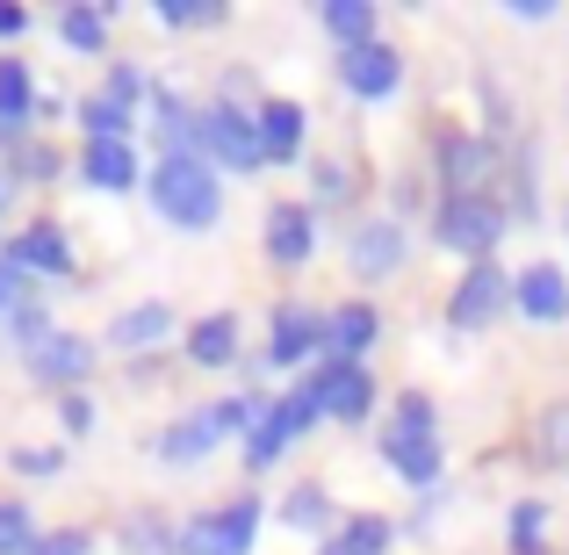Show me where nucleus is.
I'll return each mask as SVG.
<instances>
[{
    "label": "nucleus",
    "mask_w": 569,
    "mask_h": 555,
    "mask_svg": "<svg viewBox=\"0 0 569 555\" xmlns=\"http://www.w3.org/2000/svg\"><path fill=\"white\" fill-rule=\"evenodd\" d=\"M144 188H152V209L181 231H209L223 217V181L209 159H159Z\"/></svg>",
    "instance_id": "nucleus-1"
},
{
    "label": "nucleus",
    "mask_w": 569,
    "mask_h": 555,
    "mask_svg": "<svg viewBox=\"0 0 569 555\" xmlns=\"http://www.w3.org/2000/svg\"><path fill=\"white\" fill-rule=\"evenodd\" d=\"M318 418H325V368L303 375V383H296L281 404H267V412H260V426L246 433V469H274V462L289 455V447L303 440Z\"/></svg>",
    "instance_id": "nucleus-2"
},
{
    "label": "nucleus",
    "mask_w": 569,
    "mask_h": 555,
    "mask_svg": "<svg viewBox=\"0 0 569 555\" xmlns=\"http://www.w3.org/2000/svg\"><path fill=\"white\" fill-rule=\"evenodd\" d=\"M432 238H440L447 252L490 260V246L505 238V202L498 195H440V202H432Z\"/></svg>",
    "instance_id": "nucleus-3"
},
{
    "label": "nucleus",
    "mask_w": 569,
    "mask_h": 555,
    "mask_svg": "<svg viewBox=\"0 0 569 555\" xmlns=\"http://www.w3.org/2000/svg\"><path fill=\"white\" fill-rule=\"evenodd\" d=\"M260 498H231L217 505V513H194L181 527V555H252L260 542Z\"/></svg>",
    "instance_id": "nucleus-4"
},
{
    "label": "nucleus",
    "mask_w": 569,
    "mask_h": 555,
    "mask_svg": "<svg viewBox=\"0 0 569 555\" xmlns=\"http://www.w3.org/2000/svg\"><path fill=\"white\" fill-rule=\"evenodd\" d=\"M202 159H209V167H231V174L267 167L252 109H238V101H209V109H202Z\"/></svg>",
    "instance_id": "nucleus-5"
},
{
    "label": "nucleus",
    "mask_w": 569,
    "mask_h": 555,
    "mask_svg": "<svg viewBox=\"0 0 569 555\" xmlns=\"http://www.w3.org/2000/svg\"><path fill=\"white\" fill-rule=\"evenodd\" d=\"M432 159H440L447 195H490V181H498V167H505V152L490 138H476V130H440V138H432Z\"/></svg>",
    "instance_id": "nucleus-6"
},
{
    "label": "nucleus",
    "mask_w": 569,
    "mask_h": 555,
    "mask_svg": "<svg viewBox=\"0 0 569 555\" xmlns=\"http://www.w3.org/2000/svg\"><path fill=\"white\" fill-rule=\"evenodd\" d=\"M505 310H512V275H505L498 260H469V275L447 296V325H455V333H483Z\"/></svg>",
    "instance_id": "nucleus-7"
},
{
    "label": "nucleus",
    "mask_w": 569,
    "mask_h": 555,
    "mask_svg": "<svg viewBox=\"0 0 569 555\" xmlns=\"http://www.w3.org/2000/svg\"><path fill=\"white\" fill-rule=\"evenodd\" d=\"M339 80H347V95H361V101H389L403 87V58H397V43H353V51H339Z\"/></svg>",
    "instance_id": "nucleus-8"
},
{
    "label": "nucleus",
    "mask_w": 569,
    "mask_h": 555,
    "mask_svg": "<svg viewBox=\"0 0 569 555\" xmlns=\"http://www.w3.org/2000/svg\"><path fill=\"white\" fill-rule=\"evenodd\" d=\"M260 238H267V260L274 267H303L310 252H318V209L310 202H274L267 224H260Z\"/></svg>",
    "instance_id": "nucleus-9"
},
{
    "label": "nucleus",
    "mask_w": 569,
    "mask_h": 555,
    "mask_svg": "<svg viewBox=\"0 0 569 555\" xmlns=\"http://www.w3.org/2000/svg\"><path fill=\"white\" fill-rule=\"evenodd\" d=\"M252 123H260V152H267V167H296L303 159V138H310V109L303 101H260L252 109Z\"/></svg>",
    "instance_id": "nucleus-10"
},
{
    "label": "nucleus",
    "mask_w": 569,
    "mask_h": 555,
    "mask_svg": "<svg viewBox=\"0 0 569 555\" xmlns=\"http://www.w3.org/2000/svg\"><path fill=\"white\" fill-rule=\"evenodd\" d=\"M0 260H8L14 275H72V238L58 231L51 217H37V224H22V238H14Z\"/></svg>",
    "instance_id": "nucleus-11"
},
{
    "label": "nucleus",
    "mask_w": 569,
    "mask_h": 555,
    "mask_svg": "<svg viewBox=\"0 0 569 555\" xmlns=\"http://www.w3.org/2000/svg\"><path fill=\"white\" fill-rule=\"evenodd\" d=\"M22 368L37 375V383H51V389H80V383H87V368H94V347H87L80 333H51L43 347H29V354H22Z\"/></svg>",
    "instance_id": "nucleus-12"
},
{
    "label": "nucleus",
    "mask_w": 569,
    "mask_h": 555,
    "mask_svg": "<svg viewBox=\"0 0 569 555\" xmlns=\"http://www.w3.org/2000/svg\"><path fill=\"white\" fill-rule=\"evenodd\" d=\"M347 260H353V275H361V281L397 275V267H403V217H368L361 231L347 238Z\"/></svg>",
    "instance_id": "nucleus-13"
},
{
    "label": "nucleus",
    "mask_w": 569,
    "mask_h": 555,
    "mask_svg": "<svg viewBox=\"0 0 569 555\" xmlns=\"http://www.w3.org/2000/svg\"><path fill=\"white\" fill-rule=\"evenodd\" d=\"M318 347H325V318L310 304H281L274 325H267V361H274V368H296V361H310Z\"/></svg>",
    "instance_id": "nucleus-14"
},
{
    "label": "nucleus",
    "mask_w": 569,
    "mask_h": 555,
    "mask_svg": "<svg viewBox=\"0 0 569 555\" xmlns=\"http://www.w3.org/2000/svg\"><path fill=\"white\" fill-rule=\"evenodd\" d=\"M512 304L527 310L533 325H556L569 318V275L556 260H533V267H519V281H512Z\"/></svg>",
    "instance_id": "nucleus-15"
},
{
    "label": "nucleus",
    "mask_w": 569,
    "mask_h": 555,
    "mask_svg": "<svg viewBox=\"0 0 569 555\" xmlns=\"http://www.w3.org/2000/svg\"><path fill=\"white\" fill-rule=\"evenodd\" d=\"M368 412H376V375H368L361 361H325V418L361 426Z\"/></svg>",
    "instance_id": "nucleus-16"
},
{
    "label": "nucleus",
    "mask_w": 569,
    "mask_h": 555,
    "mask_svg": "<svg viewBox=\"0 0 569 555\" xmlns=\"http://www.w3.org/2000/svg\"><path fill=\"white\" fill-rule=\"evenodd\" d=\"M376 339H382L376 304H339L332 318H325V361H361Z\"/></svg>",
    "instance_id": "nucleus-17"
},
{
    "label": "nucleus",
    "mask_w": 569,
    "mask_h": 555,
    "mask_svg": "<svg viewBox=\"0 0 569 555\" xmlns=\"http://www.w3.org/2000/svg\"><path fill=\"white\" fill-rule=\"evenodd\" d=\"M80 181H87V188H101V195L138 188V152H130L123 138H87V152H80Z\"/></svg>",
    "instance_id": "nucleus-18"
},
{
    "label": "nucleus",
    "mask_w": 569,
    "mask_h": 555,
    "mask_svg": "<svg viewBox=\"0 0 569 555\" xmlns=\"http://www.w3.org/2000/svg\"><path fill=\"white\" fill-rule=\"evenodd\" d=\"M223 440V426H217V412H188V418H173L167 433H159V462H173V469H188V462H202L209 447Z\"/></svg>",
    "instance_id": "nucleus-19"
},
{
    "label": "nucleus",
    "mask_w": 569,
    "mask_h": 555,
    "mask_svg": "<svg viewBox=\"0 0 569 555\" xmlns=\"http://www.w3.org/2000/svg\"><path fill=\"white\" fill-rule=\"evenodd\" d=\"M188 361L194 368H231L238 361V318L231 310H209V318L188 325Z\"/></svg>",
    "instance_id": "nucleus-20"
},
{
    "label": "nucleus",
    "mask_w": 569,
    "mask_h": 555,
    "mask_svg": "<svg viewBox=\"0 0 569 555\" xmlns=\"http://www.w3.org/2000/svg\"><path fill=\"white\" fill-rule=\"evenodd\" d=\"M397 440H440V404H432L426 389H403L397 397V412H389V426H382V447H397Z\"/></svg>",
    "instance_id": "nucleus-21"
},
{
    "label": "nucleus",
    "mask_w": 569,
    "mask_h": 555,
    "mask_svg": "<svg viewBox=\"0 0 569 555\" xmlns=\"http://www.w3.org/2000/svg\"><path fill=\"white\" fill-rule=\"evenodd\" d=\"M389 542H397V527H389L382 513H353L339 534H325V542H318V555H382Z\"/></svg>",
    "instance_id": "nucleus-22"
},
{
    "label": "nucleus",
    "mask_w": 569,
    "mask_h": 555,
    "mask_svg": "<svg viewBox=\"0 0 569 555\" xmlns=\"http://www.w3.org/2000/svg\"><path fill=\"white\" fill-rule=\"evenodd\" d=\"M167 333H173V310L167 304H138V310H123V318L109 325V347L138 354V347H159Z\"/></svg>",
    "instance_id": "nucleus-23"
},
{
    "label": "nucleus",
    "mask_w": 569,
    "mask_h": 555,
    "mask_svg": "<svg viewBox=\"0 0 569 555\" xmlns=\"http://www.w3.org/2000/svg\"><path fill=\"white\" fill-rule=\"evenodd\" d=\"M37 116V80H29L22 58H0V123L22 138V123Z\"/></svg>",
    "instance_id": "nucleus-24"
},
{
    "label": "nucleus",
    "mask_w": 569,
    "mask_h": 555,
    "mask_svg": "<svg viewBox=\"0 0 569 555\" xmlns=\"http://www.w3.org/2000/svg\"><path fill=\"white\" fill-rule=\"evenodd\" d=\"M318 22L339 37V51H353V43H376V0H325Z\"/></svg>",
    "instance_id": "nucleus-25"
},
{
    "label": "nucleus",
    "mask_w": 569,
    "mask_h": 555,
    "mask_svg": "<svg viewBox=\"0 0 569 555\" xmlns=\"http://www.w3.org/2000/svg\"><path fill=\"white\" fill-rule=\"evenodd\" d=\"M281 527L318 534V542H325V527H339V519H332V498H325V484H296L289 498H281Z\"/></svg>",
    "instance_id": "nucleus-26"
},
{
    "label": "nucleus",
    "mask_w": 569,
    "mask_h": 555,
    "mask_svg": "<svg viewBox=\"0 0 569 555\" xmlns=\"http://www.w3.org/2000/svg\"><path fill=\"white\" fill-rule=\"evenodd\" d=\"M505 548L512 555H548V505L541 498H519L505 513Z\"/></svg>",
    "instance_id": "nucleus-27"
},
{
    "label": "nucleus",
    "mask_w": 569,
    "mask_h": 555,
    "mask_svg": "<svg viewBox=\"0 0 569 555\" xmlns=\"http://www.w3.org/2000/svg\"><path fill=\"white\" fill-rule=\"evenodd\" d=\"M533 462L541 469H569V404H548L533 418Z\"/></svg>",
    "instance_id": "nucleus-28"
},
{
    "label": "nucleus",
    "mask_w": 569,
    "mask_h": 555,
    "mask_svg": "<svg viewBox=\"0 0 569 555\" xmlns=\"http://www.w3.org/2000/svg\"><path fill=\"white\" fill-rule=\"evenodd\" d=\"M123 555H181V534L159 513H130L123 519Z\"/></svg>",
    "instance_id": "nucleus-29"
},
{
    "label": "nucleus",
    "mask_w": 569,
    "mask_h": 555,
    "mask_svg": "<svg viewBox=\"0 0 569 555\" xmlns=\"http://www.w3.org/2000/svg\"><path fill=\"white\" fill-rule=\"evenodd\" d=\"M58 37H66L72 51H101V43H109V8H66L58 14Z\"/></svg>",
    "instance_id": "nucleus-30"
},
{
    "label": "nucleus",
    "mask_w": 569,
    "mask_h": 555,
    "mask_svg": "<svg viewBox=\"0 0 569 555\" xmlns=\"http://www.w3.org/2000/svg\"><path fill=\"white\" fill-rule=\"evenodd\" d=\"M80 123H87V138H123L130 145V109H123V101H109V95H87L80 101Z\"/></svg>",
    "instance_id": "nucleus-31"
},
{
    "label": "nucleus",
    "mask_w": 569,
    "mask_h": 555,
    "mask_svg": "<svg viewBox=\"0 0 569 555\" xmlns=\"http://www.w3.org/2000/svg\"><path fill=\"white\" fill-rule=\"evenodd\" d=\"M152 14L167 29H217L223 22V0H152Z\"/></svg>",
    "instance_id": "nucleus-32"
},
{
    "label": "nucleus",
    "mask_w": 569,
    "mask_h": 555,
    "mask_svg": "<svg viewBox=\"0 0 569 555\" xmlns=\"http://www.w3.org/2000/svg\"><path fill=\"white\" fill-rule=\"evenodd\" d=\"M37 548V519L22 498H0V555H29Z\"/></svg>",
    "instance_id": "nucleus-33"
},
{
    "label": "nucleus",
    "mask_w": 569,
    "mask_h": 555,
    "mask_svg": "<svg viewBox=\"0 0 569 555\" xmlns=\"http://www.w3.org/2000/svg\"><path fill=\"white\" fill-rule=\"evenodd\" d=\"M310 181H318L310 195H318L325 209H332V202H353V167H347V159H318V167H310Z\"/></svg>",
    "instance_id": "nucleus-34"
},
{
    "label": "nucleus",
    "mask_w": 569,
    "mask_h": 555,
    "mask_svg": "<svg viewBox=\"0 0 569 555\" xmlns=\"http://www.w3.org/2000/svg\"><path fill=\"white\" fill-rule=\"evenodd\" d=\"M51 174H58V152H51V145H37V138H29V145H14L8 181H51Z\"/></svg>",
    "instance_id": "nucleus-35"
},
{
    "label": "nucleus",
    "mask_w": 569,
    "mask_h": 555,
    "mask_svg": "<svg viewBox=\"0 0 569 555\" xmlns=\"http://www.w3.org/2000/svg\"><path fill=\"white\" fill-rule=\"evenodd\" d=\"M58 426H66L72 440H87V433H94V397H87V389H66V397H58Z\"/></svg>",
    "instance_id": "nucleus-36"
},
{
    "label": "nucleus",
    "mask_w": 569,
    "mask_h": 555,
    "mask_svg": "<svg viewBox=\"0 0 569 555\" xmlns=\"http://www.w3.org/2000/svg\"><path fill=\"white\" fill-rule=\"evenodd\" d=\"M8 469H22V476H58V469H66V455H58V447H14Z\"/></svg>",
    "instance_id": "nucleus-37"
},
{
    "label": "nucleus",
    "mask_w": 569,
    "mask_h": 555,
    "mask_svg": "<svg viewBox=\"0 0 569 555\" xmlns=\"http://www.w3.org/2000/svg\"><path fill=\"white\" fill-rule=\"evenodd\" d=\"M87 548H94V542H87L80 527H58V534H37V548H29V555H87Z\"/></svg>",
    "instance_id": "nucleus-38"
},
{
    "label": "nucleus",
    "mask_w": 569,
    "mask_h": 555,
    "mask_svg": "<svg viewBox=\"0 0 569 555\" xmlns=\"http://www.w3.org/2000/svg\"><path fill=\"white\" fill-rule=\"evenodd\" d=\"M101 95H109V101H123V109H130V101L144 95V72H138V66H116V72H109V87H101Z\"/></svg>",
    "instance_id": "nucleus-39"
},
{
    "label": "nucleus",
    "mask_w": 569,
    "mask_h": 555,
    "mask_svg": "<svg viewBox=\"0 0 569 555\" xmlns=\"http://www.w3.org/2000/svg\"><path fill=\"white\" fill-rule=\"evenodd\" d=\"M22 29H29V8L22 0H0V37H22Z\"/></svg>",
    "instance_id": "nucleus-40"
},
{
    "label": "nucleus",
    "mask_w": 569,
    "mask_h": 555,
    "mask_svg": "<svg viewBox=\"0 0 569 555\" xmlns=\"http://www.w3.org/2000/svg\"><path fill=\"white\" fill-rule=\"evenodd\" d=\"M22 281H29V275H14V267L0 260V310H14V304H22Z\"/></svg>",
    "instance_id": "nucleus-41"
},
{
    "label": "nucleus",
    "mask_w": 569,
    "mask_h": 555,
    "mask_svg": "<svg viewBox=\"0 0 569 555\" xmlns=\"http://www.w3.org/2000/svg\"><path fill=\"white\" fill-rule=\"evenodd\" d=\"M548 8H556V0H512L519 22H548Z\"/></svg>",
    "instance_id": "nucleus-42"
},
{
    "label": "nucleus",
    "mask_w": 569,
    "mask_h": 555,
    "mask_svg": "<svg viewBox=\"0 0 569 555\" xmlns=\"http://www.w3.org/2000/svg\"><path fill=\"white\" fill-rule=\"evenodd\" d=\"M8 202H14V181H8V167H0V217H8Z\"/></svg>",
    "instance_id": "nucleus-43"
},
{
    "label": "nucleus",
    "mask_w": 569,
    "mask_h": 555,
    "mask_svg": "<svg viewBox=\"0 0 569 555\" xmlns=\"http://www.w3.org/2000/svg\"><path fill=\"white\" fill-rule=\"evenodd\" d=\"M0 145H22V138H14V130H8V123H0Z\"/></svg>",
    "instance_id": "nucleus-44"
},
{
    "label": "nucleus",
    "mask_w": 569,
    "mask_h": 555,
    "mask_svg": "<svg viewBox=\"0 0 569 555\" xmlns=\"http://www.w3.org/2000/svg\"><path fill=\"white\" fill-rule=\"evenodd\" d=\"M562 231H569V202H562Z\"/></svg>",
    "instance_id": "nucleus-45"
}]
</instances>
